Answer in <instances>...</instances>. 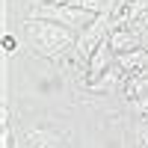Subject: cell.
Here are the masks:
<instances>
[{
  "instance_id": "cell-1",
  "label": "cell",
  "mask_w": 148,
  "mask_h": 148,
  "mask_svg": "<svg viewBox=\"0 0 148 148\" xmlns=\"http://www.w3.org/2000/svg\"><path fill=\"white\" fill-rule=\"evenodd\" d=\"M24 30H27V39H30V47L39 56L45 59H56L62 53H71L74 42H77V33L62 27V24H53V21H33L27 18L24 24Z\"/></svg>"
},
{
  "instance_id": "cell-2",
  "label": "cell",
  "mask_w": 148,
  "mask_h": 148,
  "mask_svg": "<svg viewBox=\"0 0 148 148\" xmlns=\"http://www.w3.org/2000/svg\"><path fill=\"white\" fill-rule=\"evenodd\" d=\"M27 18H33V21H53V24H62V27L74 30L77 36L95 21L92 12L74 9V6H68V3H45V0H42V3H36V6L30 9Z\"/></svg>"
},
{
  "instance_id": "cell-3",
  "label": "cell",
  "mask_w": 148,
  "mask_h": 148,
  "mask_svg": "<svg viewBox=\"0 0 148 148\" xmlns=\"http://www.w3.org/2000/svg\"><path fill=\"white\" fill-rule=\"evenodd\" d=\"M24 148H68V139L53 127H33L24 133Z\"/></svg>"
},
{
  "instance_id": "cell-4",
  "label": "cell",
  "mask_w": 148,
  "mask_h": 148,
  "mask_svg": "<svg viewBox=\"0 0 148 148\" xmlns=\"http://www.w3.org/2000/svg\"><path fill=\"white\" fill-rule=\"evenodd\" d=\"M139 36L142 30H136V24H130V27H119L110 33V47H113V53L116 56H125V53H133V51H139Z\"/></svg>"
},
{
  "instance_id": "cell-5",
  "label": "cell",
  "mask_w": 148,
  "mask_h": 148,
  "mask_svg": "<svg viewBox=\"0 0 148 148\" xmlns=\"http://www.w3.org/2000/svg\"><path fill=\"white\" fill-rule=\"evenodd\" d=\"M116 65V53H113V47H110V42H104L98 51L89 56V71H86V77H89V83L92 80H98L101 74H107L110 68Z\"/></svg>"
},
{
  "instance_id": "cell-6",
  "label": "cell",
  "mask_w": 148,
  "mask_h": 148,
  "mask_svg": "<svg viewBox=\"0 0 148 148\" xmlns=\"http://www.w3.org/2000/svg\"><path fill=\"white\" fill-rule=\"evenodd\" d=\"M125 80H127V71H121L119 65H113L107 74H101L98 80H92V83H89V89H92V92H110L113 86L125 83Z\"/></svg>"
},
{
  "instance_id": "cell-7",
  "label": "cell",
  "mask_w": 148,
  "mask_h": 148,
  "mask_svg": "<svg viewBox=\"0 0 148 148\" xmlns=\"http://www.w3.org/2000/svg\"><path fill=\"white\" fill-rule=\"evenodd\" d=\"M3 47H6V51H12V47H15V42H12V36H3Z\"/></svg>"
}]
</instances>
